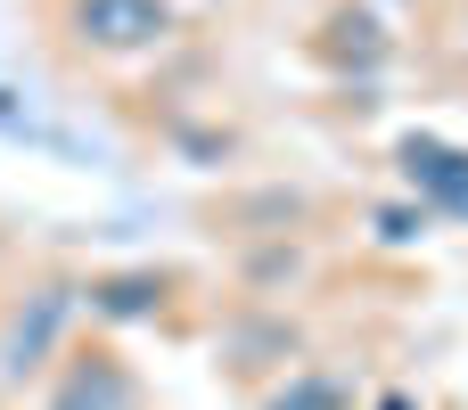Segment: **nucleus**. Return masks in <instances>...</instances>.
Instances as JSON below:
<instances>
[{
    "mask_svg": "<svg viewBox=\"0 0 468 410\" xmlns=\"http://www.w3.org/2000/svg\"><path fill=\"white\" fill-rule=\"evenodd\" d=\"M66 33L99 58H148L173 33V0H66Z\"/></svg>",
    "mask_w": 468,
    "mask_h": 410,
    "instance_id": "1",
    "label": "nucleus"
}]
</instances>
